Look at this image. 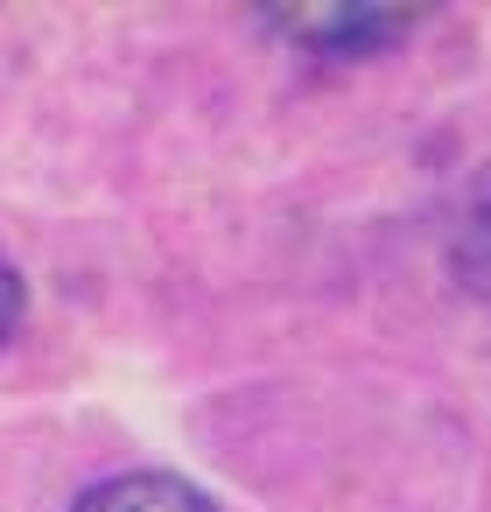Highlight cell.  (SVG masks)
Masks as SVG:
<instances>
[{
	"label": "cell",
	"instance_id": "cell-3",
	"mask_svg": "<svg viewBox=\"0 0 491 512\" xmlns=\"http://www.w3.org/2000/svg\"><path fill=\"white\" fill-rule=\"evenodd\" d=\"M22 316H29V288H22V274L8 260H0V344L22 330Z\"/></svg>",
	"mask_w": 491,
	"mask_h": 512
},
{
	"label": "cell",
	"instance_id": "cell-2",
	"mask_svg": "<svg viewBox=\"0 0 491 512\" xmlns=\"http://www.w3.org/2000/svg\"><path fill=\"white\" fill-rule=\"evenodd\" d=\"M71 512H218L190 477L176 470H113L71 498Z\"/></svg>",
	"mask_w": 491,
	"mask_h": 512
},
{
	"label": "cell",
	"instance_id": "cell-4",
	"mask_svg": "<svg viewBox=\"0 0 491 512\" xmlns=\"http://www.w3.org/2000/svg\"><path fill=\"white\" fill-rule=\"evenodd\" d=\"M484 225H491V218H484Z\"/></svg>",
	"mask_w": 491,
	"mask_h": 512
},
{
	"label": "cell",
	"instance_id": "cell-1",
	"mask_svg": "<svg viewBox=\"0 0 491 512\" xmlns=\"http://www.w3.org/2000/svg\"><path fill=\"white\" fill-rule=\"evenodd\" d=\"M260 22H267V29H281L302 57L358 64V57L393 50L421 15H414V8H274V15H260Z\"/></svg>",
	"mask_w": 491,
	"mask_h": 512
}]
</instances>
